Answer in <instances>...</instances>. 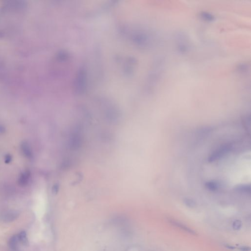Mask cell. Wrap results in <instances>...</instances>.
Here are the masks:
<instances>
[{"label": "cell", "instance_id": "6da1fadb", "mask_svg": "<svg viewBox=\"0 0 251 251\" xmlns=\"http://www.w3.org/2000/svg\"><path fill=\"white\" fill-rule=\"evenodd\" d=\"M168 221L170 222L171 224L174 225L176 227H179L180 229H182L183 230H184L185 232H187L188 233H190L191 235H197V233L195 232V231L193 230L192 229L189 228L187 226H185V225L182 224L180 222L177 221L176 220H173L172 219L168 218Z\"/></svg>", "mask_w": 251, "mask_h": 251}, {"label": "cell", "instance_id": "7a4b0ae2", "mask_svg": "<svg viewBox=\"0 0 251 251\" xmlns=\"http://www.w3.org/2000/svg\"><path fill=\"white\" fill-rule=\"evenodd\" d=\"M19 240L18 239V235H14L9 239V246L12 251H17L18 250V244Z\"/></svg>", "mask_w": 251, "mask_h": 251}, {"label": "cell", "instance_id": "3957f363", "mask_svg": "<svg viewBox=\"0 0 251 251\" xmlns=\"http://www.w3.org/2000/svg\"><path fill=\"white\" fill-rule=\"evenodd\" d=\"M200 17L201 19L207 22H211L215 19V17L212 14L206 11H202L200 13Z\"/></svg>", "mask_w": 251, "mask_h": 251}, {"label": "cell", "instance_id": "277c9868", "mask_svg": "<svg viewBox=\"0 0 251 251\" xmlns=\"http://www.w3.org/2000/svg\"><path fill=\"white\" fill-rule=\"evenodd\" d=\"M30 173L29 172L26 171L23 173L20 176L19 183L21 186H25L28 184L30 180Z\"/></svg>", "mask_w": 251, "mask_h": 251}, {"label": "cell", "instance_id": "5b68a950", "mask_svg": "<svg viewBox=\"0 0 251 251\" xmlns=\"http://www.w3.org/2000/svg\"><path fill=\"white\" fill-rule=\"evenodd\" d=\"M18 216V213H17L15 212L10 211V212H8L5 213L3 216V219L4 221L9 222H11L14 220H15Z\"/></svg>", "mask_w": 251, "mask_h": 251}, {"label": "cell", "instance_id": "8992f818", "mask_svg": "<svg viewBox=\"0 0 251 251\" xmlns=\"http://www.w3.org/2000/svg\"><path fill=\"white\" fill-rule=\"evenodd\" d=\"M21 149L23 154L28 158H31L33 157V154L30 146L27 142H24L21 145Z\"/></svg>", "mask_w": 251, "mask_h": 251}, {"label": "cell", "instance_id": "52a82bcc", "mask_svg": "<svg viewBox=\"0 0 251 251\" xmlns=\"http://www.w3.org/2000/svg\"><path fill=\"white\" fill-rule=\"evenodd\" d=\"M18 235V239L19 242H21L23 245L25 246H28L29 242L27 237V233L25 231L20 232Z\"/></svg>", "mask_w": 251, "mask_h": 251}, {"label": "cell", "instance_id": "ba28073f", "mask_svg": "<svg viewBox=\"0 0 251 251\" xmlns=\"http://www.w3.org/2000/svg\"><path fill=\"white\" fill-rule=\"evenodd\" d=\"M242 223L240 220H235L232 223V227L235 230H238L242 227Z\"/></svg>", "mask_w": 251, "mask_h": 251}, {"label": "cell", "instance_id": "9c48e42d", "mask_svg": "<svg viewBox=\"0 0 251 251\" xmlns=\"http://www.w3.org/2000/svg\"><path fill=\"white\" fill-rule=\"evenodd\" d=\"M185 203L187 206L189 207V208H195L196 205V204L195 203V201L192 199H186L185 200Z\"/></svg>", "mask_w": 251, "mask_h": 251}, {"label": "cell", "instance_id": "30bf717a", "mask_svg": "<svg viewBox=\"0 0 251 251\" xmlns=\"http://www.w3.org/2000/svg\"><path fill=\"white\" fill-rule=\"evenodd\" d=\"M238 248L241 251H251V248L250 247L247 246H240L238 247Z\"/></svg>", "mask_w": 251, "mask_h": 251}, {"label": "cell", "instance_id": "8fae6325", "mask_svg": "<svg viewBox=\"0 0 251 251\" xmlns=\"http://www.w3.org/2000/svg\"><path fill=\"white\" fill-rule=\"evenodd\" d=\"M11 159H12L11 156L10 155H8L6 157V158H5V162H6V163H10L11 161Z\"/></svg>", "mask_w": 251, "mask_h": 251}, {"label": "cell", "instance_id": "7c38bea8", "mask_svg": "<svg viewBox=\"0 0 251 251\" xmlns=\"http://www.w3.org/2000/svg\"><path fill=\"white\" fill-rule=\"evenodd\" d=\"M226 247L227 248H229V249H235V247L228 245H226Z\"/></svg>", "mask_w": 251, "mask_h": 251}, {"label": "cell", "instance_id": "4fadbf2b", "mask_svg": "<svg viewBox=\"0 0 251 251\" xmlns=\"http://www.w3.org/2000/svg\"><path fill=\"white\" fill-rule=\"evenodd\" d=\"M4 131H5V129H4V128L2 127H1V126H0V133H4Z\"/></svg>", "mask_w": 251, "mask_h": 251}]
</instances>
